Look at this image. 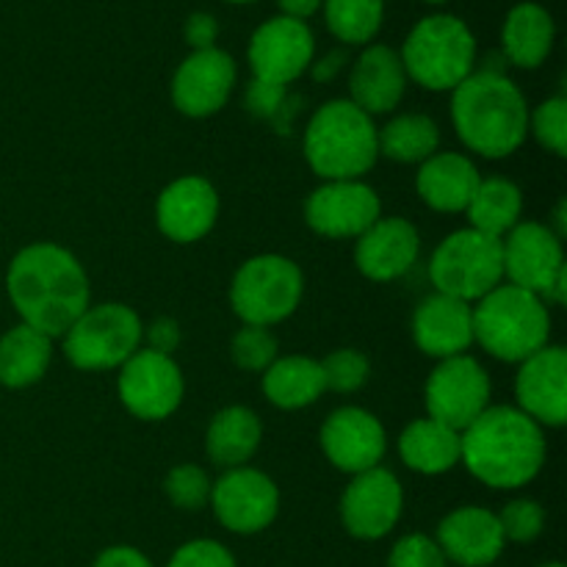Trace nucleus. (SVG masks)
I'll return each mask as SVG.
<instances>
[{
  "label": "nucleus",
  "instance_id": "f3484780",
  "mask_svg": "<svg viewBox=\"0 0 567 567\" xmlns=\"http://www.w3.org/2000/svg\"><path fill=\"white\" fill-rule=\"evenodd\" d=\"M321 452L341 474H363L382 465L388 452V432L374 413L363 408L332 410L321 424Z\"/></svg>",
  "mask_w": 567,
  "mask_h": 567
},
{
  "label": "nucleus",
  "instance_id": "c9c22d12",
  "mask_svg": "<svg viewBox=\"0 0 567 567\" xmlns=\"http://www.w3.org/2000/svg\"><path fill=\"white\" fill-rule=\"evenodd\" d=\"M319 365L324 388L336 393H358L371 374L369 358L360 349H336L324 360H319Z\"/></svg>",
  "mask_w": 567,
  "mask_h": 567
},
{
  "label": "nucleus",
  "instance_id": "ea45409f",
  "mask_svg": "<svg viewBox=\"0 0 567 567\" xmlns=\"http://www.w3.org/2000/svg\"><path fill=\"white\" fill-rule=\"evenodd\" d=\"M166 567H238V565L230 548L221 546L219 540L199 537V540L183 543V546L172 554Z\"/></svg>",
  "mask_w": 567,
  "mask_h": 567
},
{
  "label": "nucleus",
  "instance_id": "dca6fc26",
  "mask_svg": "<svg viewBox=\"0 0 567 567\" xmlns=\"http://www.w3.org/2000/svg\"><path fill=\"white\" fill-rule=\"evenodd\" d=\"M380 216V194L365 181H321L305 199V221L324 238H360Z\"/></svg>",
  "mask_w": 567,
  "mask_h": 567
},
{
  "label": "nucleus",
  "instance_id": "393cba45",
  "mask_svg": "<svg viewBox=\"0 0 567 567\" xmlns=\"http://www.w3.org/2000/svg\"><path fill=\"white\" fill-rule=\"evenodd\" d=\"M482 175L463 153H435L419 164L415 192L426 208L437 214H465Z\"/></svg>",
  "mask_w": 567,
  "mask_h": 567
},
{
  "label": "nucleus",
  "instance_id": "1a4fd4ad",
  "mask_svg": "<svg viewBox=\"0 0 567 567\" xmlns=\"http://www.w3.org/2000/svg\"><path fill=\"white\" fill-rule=\"evenodd\" d=\"M430 280L437 293L476 305L504 282L502 238L474 227L449 233L430 258Z\"/></svg>",
  "mask_w": 567,
  "mask_h": 567
},
{
  "label": "nucleus",
  "instance_id": "f704fd0d",
  "mask_svg": "<svg viewBox=\"0 0 567 567\" xmlns=\"http://www.w3.org/2000/svg\"><path fill=\"white\" fill-rule=\"evenodd\" d=\"M164 491L177 509L197 513V509L208 507L214 482H210L208 471L205 468H199V465L194 463H183V465H175V468L166 474Z\"/></svg>",
  "mask_w": 567,
  "mask_h": 567
},
{
  "label": "nucleus",
  "instance_id": "de8ad7c7",
  "mask_svg": "<svg viewBox=\"0 0 567 567\" xmlns=\"http://www.w3.org/2000/svg\"><path fill=\"white\" fill-rule=\"evenodd\" d=\"M537 567H565L563 563H546V565H537Z\"/></svg>",
  "mask_w": 567,
  "mask_h": 567
},
{
  "label": "nucleus",
  "instance_id": "473e14b6",
  "mask_svg": "<svg viewBox=\"0 0 567 567\" xmlns=\"http://www.w3.org/2000/svg\"><path fill=\"white\" fill-rule=\"evenodd\" d=\"M382 17V0H324L327 28L347 44H369L380 33Z\"/></svg>",
  "mask_w": 567,
  "mask_h": 567
},
{
  "label": "nucleus",
  "instance_id": "37998d69",
  "mask_svg": "<svg viewBox=\"0 0 567 567\" xmlns=\"http://www.w3.org/2000/svg\"><path fill=\"white\" fill-rule=\"evenodd\" d=\"M92 567H155L144 551L133 546H111L97 554Z\"/></svg>",
  "mask_w": 567,
  "mask_h": 567
},
{
  "label": "nucleus",
  "instance_id": "7ed1b4c3",
  "mask_svg": "<svg viewBox=\"0 0 567 567\" xmlns=\"http://www.w3.org/2000/svg\"><path fill=\"white\" fill-rule=\"evenodd\" d=\"M452 125L471 153L509 158L529 136V103L504 72L474 70L452 92Z\"/></svg>",
  "mask_w": 567,
  "mask_h": 567
},
{
  "label": "nucleus",
  "instance_id": "a19ab883",
  "mask_svg": "<svg viewBox=\"0 0 567 567\" xmlns=\"http://www.w3.org/2000/svg\"><path fill=\"white\" fill-rule=\"evenodd\" d=\"M144 347L153 349V352L169 354L181 347V324L169 316H161L153 324L144 327Z\"/></svg>",
  "mask_w": 567,
  "mask_h": 567
},
{
  "label": "nucleus",
  "instance_id": "a878e982",
  "mask_svg": "<svg viewBox=\"0 0 567 567\" xmlns=\"http://www.w3.org/2000/svg\"><path fill=\"white\" fill-rule=\"evenodd\" d=\"M260 441H264V424L258 413L244 404H230L210 419L205 432V454L221 471L241 468L255 457Z\"/></svg>",
  "mask_w": 567,
  "mask_h": 567
},
{
  "label": "nucleus",
  "instance_id": "3c124183",
  "mask_svg": "<svg viewBox=\"0 0 567 567\" xmlns=\"http://www.w3.org/2000/svg\"><path fill=\"white\" fill-rule=\"evenodd\" d=\"M382 3H385V0H382Z\"/></svg>",
  "mask_w": 567,
  "mask_h": 567
},
{
  "label": "nucleus",
  "instance_id": "9d476101",
  "mask_svg": "<svg viewBox=\"0 0 567 567\" xmlns=\"http://www.w3.org/2000/svg\"><path fill=\"white\" fill-rule=\"evenodd\" d=\"M493 385L485 365L471 354L437 360L424 385L426 415L463 432L491 408Z\"/></svg>",
  "mask_w": 567,
  "mask_h": 567
},
{
  "label": "nucleus",
  "instance_id": "6e6552de",
  "mask_svg": "<svg viewBox=\"0 0 567 567\" xmlns=\"http://www.w3.org/2000/svg\"><path fill=\"white\" fill-rule=\"evenodd\" d=\"M305 297V275L277 252L244 260L230 282V308L244 324L275 327L291 319Z\"/></svg>",
  "mask_w": 567,
  "mask_h": 567
},
{
  "label": "nucleus",
  "instance_id": "0eeeda50",
  "mask_svg": "<svg viewBox=\"0 0 567 567\" xmlns=\"http://www.w3.org/2000/svg\"><path fill=\"white\" fill-rule=\"evenodd\" d=\"M144 347V321L131 305H89L61 336L64 358L81 371H116Z\"/></svg>",
  "mask_w": 567,
  "mask_h": 567
},
{
  "label": "nucleus",
  "instance_id": "5701e85b",
  "mask_svg": "<svg viewBox=\"0 0 567 567\" xmlns=\"http://www.w3.org/2000/svg\"><path fill=\"white\" fill-rule=\"evenodd\" d=\"M413 341L432 360L468 354L474 347V305L430 293L413 313Z\"/></svg>",
  "mask_w": 567,
  "mask_h": 567
},
{
  "label": "nucleus",
  "instance_id": "f03ea898",
  "mask_svg": "<svg viewBox=\"0 0 567 567\" xmlns=\"http://www.w3.org/2000/svg\"><path fill=\"white\" fill-rule=\"evenodd\" d=\"M546 452V430L513 404H491L460 432V465L493 491H520L535 482Z\"/></svg>",
  "mask_w": 567,
  "mask_h": 567
},
{
  "label": "nucleus",
  "instance_id": "72a5a7b5",
  "mask_svg": "<svg viewBox=\"0 0 567 567\" xmlns=\"http://www.w3.org/2000/svg\"><path fill=\"white\" fill-rule=\"evenodd\" d=\"M233 363L249 374H264L277 358H280V343L271 327L244 324L230 341Z\"/></svg>",
  "mask_w": 567,
  "mask_h": 567
},
{
  "label": "nucleus",
  "instance_id": "c756f323",
  "mask_svg": "<svg viewBox=\"0 0 567 567\" xmlns=\"http://www.w3.org/2000/svg\"><path fill=\"white\" fill-rule=\"evenodd\" d=\"M319 360L308 354H280L264 371V396L280 410H302L324 396Z\"/></svg>",
  "mask_w": 567,
  "mask_h": 567
},
{
  "label": "nucleus",
  "instance_id": "2f4dec72",
  "mask_svg": "<svg viewBox=\"0 0 567 567\" xmlns=\"http://www.w3.org/2000/svg\"><path fill=\"white\" fill-rule=\"evenodd\" d=\"M380 155L396 164H424L441 147V127L426 114H399L385 127H377Z\"/></svg>",
  "mask_w": 567,
  "mask_h": 567
},
{
  "label": "nucleus",
  "instance_id": "cd10ccee",
  "mask_svg": "<svg viewBox=\"0 0 567 567\" xmlns=\"http://www.w3.org/2000/svg\"><path fill=\"white\" fill-rule=\"evenodd\" d=\"M53 338L28 324H14L0 336V385L9 391L31 388L53 363Z\"/></svg>",
  "mask_w": 567,
  "mask_h": 567
},
{
  "label": "nucleus",
  "instance_id": "6ab92c4d",
  "mask_svg": "<svg viewBox=\"0 0 567 567\" xmlns=\"http://www.w3.org/2000/svg\"><path fill=\"white\" fill-rule=\"evenodd\" d=\"M515 408L543 430L567 424V352L548 343L540 352L518 363L515 374Z\"/></svg>",
  "mask_w": 567,
  "mask_h": 567
},
{
  "label": "nucleus",
  "instance_id": "79ce46f5",
  "mask_svg": "<svg viewBox=\"0 0 567 567\" xmlns=\"http://www.w3.org/2000/svg\"><path fill=\"white\" fill-rule=\"evenodd\" d=\"M216 37H219V22L214 20L210 14H192L186 20V42L192 44L194 50H205V48H216Z\"/></svg>",
  "mask_w": 567,
  "mask_h": 567
},
{
  "label": "nucleus",
  "instance_id": "2eb2a0df",
  "mask_svg": "<svg viewBox=\"0 0 567 567\" xmlns=\"http://www.w3.org/2000/svg\"><path fill=\"white\" fill-rule=\"evenodd\" d=\"M313 53L316 39L308 22L280 14L252 33L247 59L255 81L286 89L313 64Z\"/></svg>",
  "mask_w": 567,
  "mask_h": 567
},
{
  "label": "nucleus",
  "instance_id": "f8f14e48",
  "mask_svg": "<svg viewBox=\"0 0 567 567\" xmlns=\"http://www.w3.org/2000/svg\"><path fill=\"white\" fill-rule=\"evenodd\" d=\"M208 504L219 524L233 535H260L280 515V487L264 471L241 465L225 471L214 482Z\"/></svg>",
  "mask_w": 567,
  "mask_h": 567
},
{
  "label": "nucleus",
  "instance_id": "c85d7f7f",
  "mask_svg": "<svg viewBox=\"0 0 567 567\" xmlns=\"http://www.w3.org/2000/svg\"><path fill=\"white\" fill-rule=\"evenodd\" d=\"M554 37V17L540 3H518L502 28L504 59L520 70H537L551 55Z\"/></svg>",
  "mask_w": 567,
  "mask_h": 567
},
{
  "label": "nucleus",
  "instance_id": "4be33fe9",
  "mask_svg": "<svg viewBox=\"0 0 567 567\" xmlns=\"http://www.w3.org/2000/svg\"><path fill=\"white\" fill-rule=\"evenodd\" d=\"M421 255V236L404 216H380L354 238V266L374 282H391L408 275Z\"/></svg>",
  "mask_w": 567,
  "mask_h": 567
},
{
  "label": "nucleus",
  "instance_id": "8fccbe9b",
  "mask_svg": "<svg viewBox=\"0 0 567 567\" xmlns=\"http://www.w3.org/2000/svg\"><path fill=\"white\" fill-rule=\"evenodd\" d=\"M424 3H446V0H424Z\"/></svg>",
  "mask_w": 567,
  "mask_h": 567
},
{
  "label": "nucleus",
  "instance_id": "9b49d317",
  "mask_svg": "<svg viewBox=\"0 0 567 567\" xmlns=\"http://www.w3.org/2000/svg\"><path fill=\"white\" fill-rule=\"evenodd\" d=\"M116 374L122 408L138 421H164L177 413L186 396V377L169 354L142 347Z\"/></svg>",
  "mask_w": 567,
  "mask_h": 567
},
{
  "label": "nucleus",
  "instance_id": "49530a36",
  "mask_svg": "<svg viewBox=\"0 0 567 567\" xmlns=\"http://www.w3.org/2000/svg\"><path fill=\"white\" fill-rule=\"evenodd\" d=\"M341 64H343V53L341 50H336V53H330L327 59H321L319 64L313 66V78L316 81H330V78L341 70Z\"/></svg>",
  "mask_w": 567,
  "mask_h": 567
},
{
  "label": "nucleus",
  "instance_id": "20e7f679",
  "mask_svg": "<svg viewBox=\"0 0 567 567\" xmlns=\"http://www.w3.org/2000/svg\"><path fill=\"white\" fill-rule=\"evenodd\" d=\"M302 150L321 181H363L380 158L374 116L347 97L330 100L310 116Z\"/></svg>",
  "mask_w": 567,
  "mask_h": 567
},
{
  "label": "nucleus",
  "instance_id": "412c9836",
  "mask_svg": "<svg viewBox=\"0 0 567 567\" xmlns=\"http://www.w3.org/2000/svg\"><path fill=\"white\" fill-rule=\"evenodd\" d=\"M435 543L446 563L460 567H493L507 548L498 515L476 504L452 509L437 524Z\"/></svg>",
  "mask_w": 567,
  "mask_h": 567
},
{
  "label": "nucleus",
  "instance_id": "a18cd8bd",
  "mask_svg": "<svg viewBox=\"0 0 567 567\" xmlns=\"http://www.w3.org/2000/svg\"><path fill=\"white\" fill-rule=\"evenodd\" d=\"M282 9V14L286 17H293V20H308L310 14H316V11L321 9V3L324 0H277Z\"/></svg>",
  "mask_w": 567,
  "mask_h": 567
},
{
  "label": "nucleus",
  "instance_id": "4468645a",
  "mask_svg": "<svg viewBox=\"0 0 567 567\" xmlns=\"http://www.w3.org/2000/svg\"><path fill=\"white\" fill-rule=\"evenodd\" d=\"M341 524L354 540L374 543L396 529L404 509V487L393 471L377 468L354 474L341 496Z\"/></svg>",
  "mask_w": 567,
  "mask_h": 567
},
{
  "label": "nucleus",
  "instance_id": "ddd939ff",
  "mask_svg": "<svg viewBox=\"0 0 567 567\" xmlns=\"http://www.w3.org/2000/svg\"><path fill=\"white\" fill-rule=\"evenodd\" d=\"M502 260L504 282L543 299H548L551 288L567 275L563 238L543 221H518L502 238Z\"/></svg>",
  "mask_w": 567,
  "mask_h": 567
},
{
  "label": "nucleus",
  "instance_id": "aec40b11",
  "mask_svg": "<svg viewBox=\"0 0 567 567\" xmlns=\"http://www.w3.org/2000/svg\"><path fill=\"white\" fill-rule=\"evenodd\" d=\"M219 219V192L203 175L172 181L155 199V225L169 241H203Z\"/></svg>",
  "mask_w": 567,
  "mask_h": 567
},
{
  "label": "nucleus",
  "instance_id": "a211bd4d",
  "mask_svg": "<svg viewBox=\"0 0 567 567\" xmlns=\"http://www.w3.org/2000/svg\"><path fill=\"white\" fill-rule=\"evenodd\" d=\"M236 75V61L225 50H192L172 78V103L188 120L219 114L230 100Z\"/></svg>",
  "mask_w": 567,
  "mask_h": 567
},
{
  "label": "nucleus",
  "instance_id": "58836bf2",
  "mask_svg": "<svg viewBox=\"0 0 567 567\" xmlns=\"http://www.w3.org/2000/svg\"><path fill=\"white\" fill-rule=\"evenodd\" d=\"M388 567H449V563L435 537L413 532L393 543L391 554H388Z\"/></svg>",
  "mask_w": 567,
  "mask_h": 567
},
{
  "label": "nucleus",
  "instance_id": "423d86ee",
  "mask_svg": "<svg viewBox=\"0 0 567 567\" xmlns=\"http://www.w3.org/2000/svg\"><path fill=\"white\" fill-rule=\"evenodd\" d=\"M408 81L426 92H454L476 66V39L454 14L424 17L399 50Z\"/></svg>",
  "mask_w": 567,
  "mask_h": 567
},
{
  "label": "nucleus",
  "instance_id": "4c0bfd02",
  "mask_svg": "<svg viewBox=\"0 0 567 567\" xmlns=\"http://www.w3.org/2000/svg\"><path fill=\"white\" fill-rule=\"evenodd\" d=\"M496 515L507 543H535L546 529V509L535 498H513Z\"/></svg>",
  "mask_w": 567,
  "mask_h": 567
},
{
  "label": "nucleus",
  "instance_id": "e433bc0d",
  "mask_svg": "<svg viewBox=\"0 0 567 567\" xmlns=\"http://www.w3.org/2000/svg\"><path fill=\"white\" fill-rule=\"evenodd\" d=\"M529 133L537 138L543 150L557 158L567 155V100L548 97L529 111Z\"/></svg>",
  "mask_w": 567,
  "mask_h": 567
},
{
  "label": "nucleus",
  "instance_id": "b1692460",
  "mask_svg": "<svg viewBox=\"0 0 567 567\" xmlns=\"http://www.w3.org/2000/svg\"><path fill=\"white\" fill-rule=\"evenodd\" d=\"M408 92V72L396 50L369 44L349 72V100L369 116L388 114Z\"/></svg>",
  "mask_w": 567,
  "mask_h": 567
},
{
  "label": "nucleus",
  "instance_id": "39448f33",
  "mask_svg": "<svg viewBox=\"0 0 567 567\" xmlns=\"http://www.w3.org/2000/svg\"><path fill=\"white\" fill-rule=\"evenodd\" d=\"M551 338L546 299L502 282L474 305V343L502 363H524Z\"/></svg>",
  "mask_w": 567,
  "mask_h": 567
},
{
  "label": "nucleus",
  "instance_id": "09e8293b",
  "mask_svg": "<svg viewBox=\"0 0 567 567\" xmlns=\"http://www.w3.org/2000/svg\"><path fill=\"white\" fill-rule=\"evenodd\" d=\"M227 3H255V0H227Z\"/></svg>",
  "mask_w": 567,
  "mask_h": 567
},
{
  "label": "nucleus",
  "instance_id": "f257e3e1",
  "mask_svg": "<svg viewBox=\"0 0 567 567\" xmlns=\"http://www.w3.org/2000/svg\"><path fill=\"white\" fill-rule=\"evenodd\" d=\"M6 293L22 324L53 341L92 305L86 269L75 252L55 241L28 244L9 260Z\"/></svg>",
  "mask_w": 567,
  "mask_h": 567
},
{
  "label": "nucleus",
  "instance_id": "7c9ffc66",
  "mask_svg": "<svg viewBox=\"0 0 567 567\" xmlns=\"http://www.w3.org/2000/svg\"><path fill=\"white\" fill-rule=\"evenodd\" d=\"M465 214L468 227L485 236L504 238L518 221H524V192L507 177H482Z\"/></svg>",
  "mask_w": 567,
  "mask_h": 567
},
{
  "label": "nucleus",
  "instance_id": "c03bdc74",
  "mask_svg": "<svg viewBox=\"0 0 567 567\" xmlns=\"http://www.w3.org/2000/svg\"><path fill=\"white\" fill-rule=\"evenodd\" d=\"M282 94H286V89L252 81V86H249V92H247V103L255 114L266 116V114H275V109H280Z\"/></svg>",
  "mask_w": 567,
  "mask_h": 567
},
{
  "label": "nucleus",
  "instance_id": "bb28decb",
  "mask_svg": "<svg viewBox=\"0 0 567 567\" xmlns=\"http://www.w3.org/2000/svg\"><path fill=\"white\" fill-rule=\"evenodd\" d=\"M399 457L421 476L449 474L460 465V432L424 415L399 435Z\"/></svg>",
  "mask_w": 567,
  "mask_h": 567
}]
</instances>
